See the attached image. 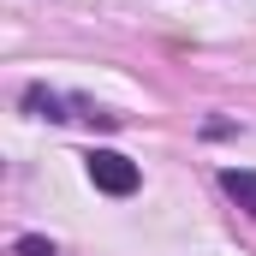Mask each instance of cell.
<instances>
[{
  "mask_svg": "<svg viewBox=\"0 0 256 256\" xmlns=\"http://www.w3.org/2000/svg\"><path fill=\"white\" fill-rule=\"evenodd\" d=\"M18 256H60L48 238H18Z\"/></svg>",
  "mask_w": 256,
  "mask_h": 256,
  "instance_id": "cell-3",
  "label": "cell"
},
{
  "mask_svg": "<svg viewBox=\"0 0 256 256\" xmlns=\"http://www.w3.org/2000/svg\"><path fill=\"white\" fill-rule=\"evenodd\" d=\"M90 185L96 191H108V196H126V191H137V167H131L120 149H90Z\"/></svg>",
  "mask_w": 256,
  "mask_h": 256,
  "instance_id": "cell-1",
  "label": "cell"
},
{
  "mask_svg": "<svg viewBox=\"0 0 256 256\" xmlns=\"http://www.w3.org/2000/svg\"><path fill=\"white\" fill-rule=\"evenodd\" d=\"M220 191L256 220V173H250V167H226V173H220Z\"/></svg>",
  "mask_w": 256,
  "mask_h": 256,
  "instance_id": "cell-2",
  "label": "cell"
}]
</instances>
